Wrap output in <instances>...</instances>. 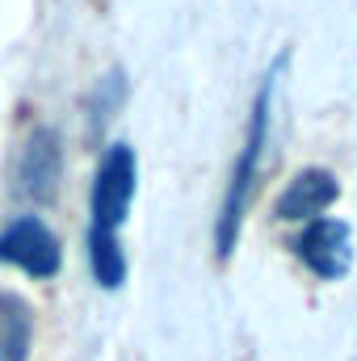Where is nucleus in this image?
<instances>
[{
  "instance_id": "1",
  "label": "nucleus",
  "mask_w": 357,
  "mask_h": 361,
  "mask_svg": "<svg viewBox=\"0 0 357 361\" xmlns=\"http://www.w3.org/2000/svg\"><path fill=\"white\" fill-rule=\"evenodd\" d=\"M290 55L282 51L269 72L261 76V89L253 97V109H248V130H244V147L231 164V180L223 189V202H219V214H214V257L227 261L240 244V231H244V219L253 214V202H257V189H261V173H265V152H269V126H273V101H277V80L286 72Z\"/></svg>"
},
{
  "instance_id": "2",
  "label": "nucleus",
  "mask_w": 357,
  "mask_h": 361,
  "mask_svg": "<svg viewBox=\"0 0 357 361\" xmlns=\"http://www.w3.org/2000/svg\"><path fill=\"white\" fill-rule=\"evenodd\" d=\"M139 189V160L131 143H109L92 169L89 189V231L92 235H122V223L131 214Z\"/></svg>"
},
{
  "instance_id": "3",
  "label": "nucleus",
  "mask_w": 357,
  "mask_h": 361,
  "mask_svg": "<svg viewBox=\"0 0 357 361\" xmlns=\"http://www.w3.org/2000/svg\"><path fill=\"white\" fill-rule=\"evenodd\" d=\"M0 265L25 273L34 281H47L55 277L63 265V248H59V235L51 231L47 219L38 214H17L0 227Z\"/></svg>"
},
{
  "instance_id": "4",
  "label": "nucleus",
  "mask_w": 357,
  "mask_h": 361,
  "mask_svg": "<svg viewBox=\"0 0 357 361\" xmlns=\"http://www.w3.org/2000/svg\"><path fill=\"white\" fill-rule=\"evenodd\" d=\"M63 180V135L59 126L42 122L25 135L21 152H17V193L25 202H55Z\"/></svg>"
},
{
  "instance_id": "5",
  "label": "nucleus",
  "mask_w": 357,
  "mask_h": 361,
  "mask_svg": "<svg viewBox=\"0 0 357 361\" xmlns=\"http://www.w3.org/2000/svg\"><path fill=\"white\" fill-rule=\"evenodd\" d=\"M294 257L315 273L320 281H341L353 269V231L345 219L320 214L294 235Z\"/></svg>"
},
{
  "instance_id": "6",
  "label": "nucleus",
  "mask_w": 357,
  "mask_h": 361,
  "mask_svg": "<svg viewBox=\"0 0 357 361\" xmlns=\"http://www.w3.org/2000/svg\"><path fill=\"white\" fill-rule=\"evenodd\" d=\"M337 197H341L337 173L311 164V169H303V173H294V177L286 180V189H282L277 202H273V219H282V223H311V219H320Z\"/></svg>"
},
{
  "instance_id": "7",
  "label": "nucleus",
  "mask_w": 357,
  "mask_h": 361,
  "mask_svg": "<svg viewBox=\"0 0 357 361\" xmlns=\"http://www.w3.org/2000/svg\"><path fill=\"white\" fill-rule=\"evenodd\" d=\"M34 307L17 290H0V361H30Z\"/></svg>"
},
{
  "instance_id": "8",
  "label": "nucleus",
  "mask_w": 357,
  "mask_h": 361,
  "mask_svg": "<svg viewBox=\"0 0 357 361\" xmlns=\"http://www.w3.org/2000/svg\"><path fill=\"white\" fill-rule=\"evenodd\" d=\"M85 257L89 273L101 290H118L126 281V252H122V235H92L85 231Z\"/></svg>"
},
{
  "instance_id": "9",
  "label": "nucleus",
  "mask_w": 357,
  "mask_h": 361,
  "mask_svg": "<svg viewBox=\"0 0 357 361\" xmlns=\"http://www.w3.org/2000/svg\"><path fill=\"white\" fill-rule=\"evenodd\" d=\"M122 101H126V76H122V68H114L105 80H97V89L85 97V114H89V135L97 139L101 130H105V122L122 109Z\"/></svg>"
}]
</instances>
